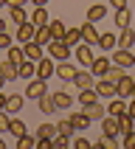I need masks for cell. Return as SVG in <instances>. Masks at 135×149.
Instances as JSON below:
<instances>
[{"label": "cell", "instance_id": "c3c4849f", "mask_svg": "<svg viewBox=\"0 0 135 149\" xmlns=\"http://www.w3.org/2000/svg\"><path fill=\"white\" fill-rule=\"evenodd\" d=\"M6 101H8V96L3 90H0V110H6Z\"/></svg>", "mask_w": 135, "mask_h": 149}, {"label": "cell", "instance_id": "f5cc1de1", "mask_svg": "<svg viewBox=\"0 0 135 149\" xmlns=\"http://www.w3.org/2000/svg\"><path fill=\"white\" fill-rule=\"evenodd\" d=\"M0 149H6V141H3V135H0Z\"/></svg>", "mask_w": 135, "mask_h": 149}, {"label": "cell", "instance_id": "b9f144b4", "mask_svg": "<svg viewBox=\"0 0 135 149\" xmlns=\"http://www.w3.org/2000/svg\"><path fill=\"white\" fill-rule=\"evenodd\" d=\"M121 146L124 149H135V130H129L127 135H121Z\"/></svg>", "mask_w": 135, "mask_h": 149}, {"label": "cell", "instance_id": "9f6ffc18", "mask_svg": "<svg viewBox=\"0 0 135 149\" xmlns=\"http://www.w3.org/2000/svg\"><path fill=\"white\" fill-rule=\"evenodd\" d=\"M132 96H135V79H132Z\"/></svg>", "mask_w": 135, "mask_h": 149}, {"label": "cell", "instance_id": "5bb4252c", "mask_svg": "<svg viewBox=\"0 0 135 149\" xmlns=\"http://www.w3.org/2000/svg\"><path fill=\"white\" fill-rule=\"evenodd\" d=\"M0 76L6 79V82H17L20 76H17V62L11 59H0Z\"/></svg>", "mask_w": 135, "mask_h": 149}, {"label": "cell", "instance_id": "6da1fadb", "mask_svg": "<svg viewBox=\"0 0 135 149\" xmlns=\"http://www.w3.org/2000/svg\"><path fill=\"white\" fill-rule=\"evenodd\" d=\"M45 51H48V56L56 59V62H62V59H73V48H70L65 40H51L48 45H45Z\"/></svg>", "mask_w": 135, "mask_h": 149}, {"label": "cell", "instance_id": "484cf974", "mask_svg": "<svg viewBox=\"0 0 135 149\" xmlns=\"http://www.w3.org/2000/svg\"><path fill=\"white\" fill-rule=\"evenodd\" d=\"M113 20H116L118 28H127V25H132V11L129 8H116V17Z\"/></svg>", "mask_w": 135, "mask_h": 149}, {"label": "cell", "instance_id": "f6af8a7d", "mask_svg": "<svg viewBox=\"0 0 135 149\" xmlns=\"http://www.w3.org/2000/svg\"><path fill=\"white\" fill-rule=\"evenodd\" d=\"M8 121H11V116L6 110H0V132H8Z\"/></svg>", "mask_w": 135, "mask_h": 149}, {"label": "cell", "instance_id": "4fadbf2b", "mask_svg": "<svg viewBox=\"0 0 135 149\" xmlns=\"http://www.w3.org/2000/svg\"><path fill=\"white\" fill-rule=\"evenodd\" d=\"M51 96H54V104H56V110H65V113L76 104V99H73L68 90H56V93H51Z\"/></svg>", "mask_w": 135, "mask_h": 149}, {"label": "cell", "instance_id": "f1b7e54d", "mask_svg": "<svg viewBox=\"0 0 135 149\" xmlns=\"http://www.w3.org/2000/svg\"><path fill=\"white\" fill-rule=\"evenodd\" d=\"M76 101H79V104H93V101H99V93L93 90V87H84V90H79V96H76Z\"/></svg>", "mask_w": 135, "mask_h": 149}, {"label": "cell", "instance_id": "7a4b0ae2", "mask_svg": "<svg viewBox=\"0 0 135 149\" xmlns=\"http://www.w3.org/2000/svg\"><path fill=\"white\" fill-rule=\"evenodd\" d=\"M73 59H76L82 68H90V65H93V59H96V54H93V45H87V42H79V45L73 48Z\"/></svg>", "mask_w": 135, "mask_h": 149}, {"label": "cell", "instance_id": "603a6c76", "mask_svg": "<svg viewBox=\"0 0 135 149\" xmlns=\"http://www.w3.org/2000/svg\"><path fill=\"white\" fill-rule=\"evenodd\" d=\"M99 124H101V132L104 135H118V116H104Z\"/></svg>", "mask_w": 135, "mask_h": 149}, {"label": "cell", "instance_id": "680465c9", "mask_svg": "<svg viewBox=\"0 0 135 149\" xmlns=\"http://www.w3.org/2000/svg\"><path fill=\"white\" fill-rule=\"evenodd\" d=\"M132 54H135V51H132Z\"/></svg>", "mask_w": 135, "mask_h": 149}, {"label": "cell", "instance_id": "8fae6325", "mask_svg": "<svg viewBox=\"0 0 135 149\" xmlns=\"http://www.w3.org/2000/svg\"><path fill=\"white\" fill-rule=\"evenodd\" d=\"M110 65H113V59H110V56H96V59H93V65H90V73L96 76V79H104L107 70H110Z\"/></svg>", "mask_w": 135, "mask_h": 149}, {"label": "cell", "instance_id": "44dd1931", "mask_svg": "<svg viewBox=\"0 0 135 149\" xmlns=\"http://www.w3.org/2000/svg\"><path fill=\"white\" fill-rule=\"evenodd\" d=\"M104 107H107V116H121V113H127V99L113 96V99H110V104H104Z\"/></svg>", "mask_w": 135, "mask_h": 149}, {"label": "cell", "instance_id": "d6a6232c", "mask_svg": "<svg viewBox=\"0 0 135 149\" xmlns=\"http://www.w3.org/2000/svg\"><path fill=\"white\" fill-rule=\"evenodd\" d=\"M8 17H11V20H14L17 25L28 23V11H25V6H11V11H8Z\"/></svg>", "mask_w": 135, "mask_h": 149}, {"label": "cell", "instance_id": "9c48e42d", "mask_svg": "<svg viewBox=\"0 0 135 149\" xmlns=\"http://www.w3.org/2000/svg\"><path fill=\"white\" fill-rule=\"evenodd\" d=\"M82 113L90 118V124H93V121H101V118L107 116V107H104V104H101V99H99V101H93V104H84Z\"/></svg>", "mask_w": 135, "mask_h": 149}, {"label": "cell", "instance_id": "83f0119b", "mask_svg": "<svg viewBox=\"0 0 135 149\" xmlns=\"http://www.w3.org/2000/svg\"><path fill=\"white\" fill-rule=\"evenodd\" d=\"M8 132L14 135V138H20V135H25L28 130H25V124H23V118L20 116H11V121H8Z\"/></svg>", "mask_w": 135, "mask_h": 149}, {"label": "cell", "instance_id": "681fc988", "mask_svg": "<svg viewBox=\"0 0 135 149\" xmlns=\"http://www.w3.org/2000/svg\"><path fill=\"white\" fill-rule=\"evenodd\" d=\"M25 3H28V0H8V8L11 6H25Z\"/></svg>", "mask_w": 135, "mask_h": 149}, {"label": "cell", "instance_id": "7bdbcfd3", "mask_svg": "<svg viewBox=\"0 0 135 149\" xmlns=\"http://www.w3.org/2000/svg\"><path fill=\"white\" fill-rule=\"evenodd\" d=\"M14 45V34H6V31H0V51H6Z\"/></svg>", "mask_w": 135, "mask_h": 149}, {"label": "cell", "instance_id": "ab89813d", "mask_svg": "<svg viewBox=\"0 0 135 149\" xmlns=\"http://www.w3.org/2000/svg\"><path fill=\"white\" fill-rule=\"evenodd\" d=\"M99 146H104V149H116V146H118V135H101V138H99Z\"/></svg>", "mask_w": 135, "mask_h": 149}, {"label": "cell", "instance_id": "3957f363", "mask_svg": "<svg viewBox=\"0 0 135 149\" xmlns=\"http://www.w3.org/2000/svg\"><path fill=\"white\" fill-rule=\"evenodd\" d=\"M45 93H48V82H45V79H37V76H34V79H28V84H25V99H40V96H45Z\"/></svg>", "mask_w": 135, "mask_h": 149}, {"label": "cell", "instance_id": "8992f818", "mask_svg": "<svg viewBox=\"0 0 135 149\" xmlns=\"http://www.w3.org/2000/svg\"><path fill=\"white\" fill-rule=\"evenodd\" d=\"M34 34H37V25H34L31 20H28V23L17 25V31H14V42L25 45V42H31V40H34Z\"/></svg>", "mask_w": 135, "mask_h": 149}, {"label": "cell", "instance_id": "e575fe53", "mask_svg": "<svg viewBox=\"0 0 135 149\" xmlns=\"http://www.w3.org/2000/svg\"><path fill=\"white\" fill-rule=\"evenodd\" d=\"M34 40H37L42 48H45V45L54 40V37H51V28H48V25H40V28H37V34H34Z\"/></svg>", "mask_w": 135, "mask_h": 149}, {"label": "cell", "instance_id": "e0dca14e", "mask_svg": "<svg viewBox=\"0 0 135 149\" xmlns=\"http://www.w3.org/2000/svg\"><path fill=\"white\" fill-rule=\"evenodd\" d=\"M28 20H31L37 28H40V25H48V23H51V17H48V6H34V11L28 14Z\"/></svg>", "mask_w": 135, "mask_h": 149}, {"label": "cell", "instance_id": "277c9868", "mask_svg": "<svg viewBox=\"0 0 135 149\" xmlns=\"http://www.w3.org/2000/svg\"><path fill=\"white\" fill-rule=\"evenodd\" d=\"M113 65H118V68H132L135 65V54L129 48H113Z\"/></svg>", "mask_w": 135, "mask_h": 149}, {"label": "cell", "instance_id": "d6986e66", "mask_svg": "<svg viewBox=\"0 0 135 149\" xmlns=\"http://www.w3.org/2000/svg\"><path fill=\"white\" fill-rule=\"evenodd\" d=\"M23 51H25V59H34V62L45 56V48H42V45H40V42H37V40L25 42V45H23Z\"/></svg>", "mask_w": 135, "mask_h": 149}, {"label": "cell", "instance_id": "7c38bea8", "mask_svg": "<svg viewBox=\"0 0 135 149\" xmlns=\"http://www.w3.org/2000/svg\"><path fill=\"white\" fill-rule=\"evenodd\" d=\"M93 90L99 93V99H113V96H116V84L113 82H107V79H96V82H93Z\"/></svg>", "mask_w": 135, "mask_h": 149}, {"label": "cell", "instance_id": "2e32d148", "mask_svg": "<svg viewBox=\"0 0 135 149\" xmlns=\"http://www.w3.org/2000/svg\"><path fill=\"white\" fill-rule=\"evenodd\" d=\"M17 76H20V79H25V82H28V79H34V76H37V62H34V59H23V62L17 65Z\"/></svg>", "mask_w": 135, "mask_h": 149}, {"label": "cell", "instance_id": "7402d4cb", "mask_svg": "<svg viewBox=\"0 0 135 149\" xmlns=\"http://www.w3.org/2000/svg\"><path fill=\"white\" fill-rule=\"evenodd\" d=\"M6 113L8 116H20V113H23V96H20V93H11V96H8Z\"/></svg>", "mask_w": 135, "mask_h": 149}, {"label": "cell", "instance_id": "db71d44e", "mask_svg": "<svg viewBox=\"0 0 135 149\" xmlns=\"http://www.w3.org/2000/svg\"><path fill=\"white\" fill-rule=\"evenodd\" d=\"M3 84H6V79H3V76H0V90H3Z\"/></svg>", "mask_w": 135, "mask_h": 149}, {"label": "cell", "instance_id": "cb8c5ba5", "mask_svg": "<svg viewBox=\"0 0 135 149\" xmlns=\"http://www.w3.org/2000/svg\"><path fill=\"white\" fill-rule=\"evenodd\" d=\"M116 96H121V99H129L132 96V79L129 76H124V79L116 82Z\"/></svg>", "mask_w": 135, "mask_h": 149}, {"label": "cell", "instance_id": "816d5d0a", "mask_svg": "<svg viewBox=\"0 0 135 149\" xmlns=\"http://www.w3.org/2000/svg\"><path fill=\"white\" fill-rule=\"evenodd\" d=\"M0 31H6V20L3 17H0Z\"/></svg>", "mask_w": 135, "mask_h": 149}, {"label": "cell", "instance_id": "ffe728a7", "mask_svg": "<svg viewBox=\"0 0 135 149\" xmlns=\"http://www.w3.org/2000/svg\"><path fill=\"white\" fill-rule=\"evenodd\" d=\"M37 107H40V113H42V116H45V118L56 113V104H54V96H48V93L37 99Z\"/></svg>", "mask_w": 135, "mask_h": 149}, {"label": "cell", "instance_id": "8d00e7d4", "mask_svg": "<svg viewBox=\"0 0 135 149\" xmlns=\"http://www.w3.org/2000/svg\"><path fill=\"white\" fill-rule=\"evenodd\" d=\"M56 130H59V132H62V135H68V138H73V135H76V127L73 124H70V118H62V121H56Z\"/></svg>", "mask_w": 135, "mask_h": 149}, {"label": "cell", "instance_id": "d4e9b609", "mask_svg": "<svg viewBox=\"0 0 135 149\" xmlns=\"http://www.w3.org/2000/svg\"><path fill=\"white\" fill-rule=\"evenodd\" d=\"M68 118H70V124L76 127V132H82V130L90 127V118L84 116V113H68Z\"/></svg>", "mask_w": 135, "mask_h": 149}, {"label": "cell", "instance_id": "ac0fdd59", "mask_svg": "<svg viewBox=\"0 0 135 149\" xmlns=\"http://www.w3.org/2000/svg\"><path fill=\"white\" fill-rule=\"evenodd\" d=\"M84 17H87L90 23H101V20L107 17V6H104V3H93V6L84 11Z\"/></svg>", "mask_w": 135, "mask_h": 149}, {"label": "cell", "instance_id": "74e56055", "mask_svg": "<svg viewBox=\"0 0 135 149\" xmlns=\"http://www.w3.org/2000/svg\"><path fill=\"white\" fill-rule=\"evenodd\" d=\"M65 42L70 45V48H76V45L82 42V31H79V28H68L65 31Z\"/></svg>", "mask_w": 135, "mask_h": 149}, {"label": "cell", "instance_id": "f35d334b", "mask_svg": "<svg viewBox=\"0 0 135 149\" xmlns=\"http://www.w3.org/2000/svg\"><path fill=\"white\" fill-rule=\"evenodd\" d=\"M37 146V135H20V138H17V149H34Z\"/></svg>", "mask_w": 135, "mask_h": 149}, {"label": "cell", "instance_id": "11a10c76", "mask_svg": "<svg viewBox=\"0 0 135 149\" xmlns=\"http://www.w3.org/2000/svg\"><path fill=\"white\" fill-rule=\"evenodd\" d=\"M3 6H8V0H0V8H3Z\"/></svg>", "mask_w": 135, "mask_h": 149}, {"label": "cell", "instance_id": "9a60e30c", "mask_svg": "<svg viewBox=\"0 0 135 149\" xmlns=\"http://www.w3.org/2000/svg\"><path fill=\"white\" fill-rule=\"evenodd\" d=\"M93 82H96V76L90 73V68H84V70H76V76H73V84L79 87V90H84V87H93Z\"/></svg>", "mask_w": 135, "mask_h": 149}, {"label": "cell", "instance_id": "4dcf8cb0", "mask_svg": "<svg viewBox=\"0 0 135 149\" xmlns=\"http://www.w3.org/2000/svg\"><path fill=\"white\" fill-rule=\"evenodd\" d=\"M6 59H11V62H17V65H20V62L25 59V51H23V45H20V42H14L11 48H6Z\"/></svg>", "mask_w": 135, "mask_h": 149}, {"label": "cell", "instance_id": "f907efd6", "mask_svg": "<svg viewBox=\"0 0 135 149\" xmlns=\"http://www.w3.org/2000/svg\"><path fill=\"white\" fill-rule=\"evenodd\" d=\"M31 3H34V6H48L51 0H31Z\"/></svg>", "mask_w": 135, "mask_h": 149}, {"label": "cell", "instance_id": "52a82bcc", "mask_svg": "<svg viewBox=\"0 0 135 149\" xmlns=\"http://www.w3.org/2000/svg\"><path fill=\"white\" fill-rule=\"evenodd\" d=\"M135 45V28L127 25V28H118V37H116V48H129L132 51Z\"/></svg>", "mask_w": 135, "mask_h": 149}, {"label": "cell", "instance_id": "836d02e7", "mask_svg": "<svg viewBox=\"0 0 135 149\" xmlns=\"http://www.w3.org/2000/svg\"><path fill=\"white\" fill-rule=\"evenodd\" d=\"M48 28H51V37H54V40H65V23H62V20H51L48 23Z\"/></svg>", "mask_w": 135, "mask_h": 149}, {"label": "cell", "instance_id": "7dc6e473", "mask_svg": "<svg viewBox=\"0 0 135 149\" xmlns=\"http://www.w3.org/2000/svg\"><path fill=\"white\" fill-rule=\"evenodd\" d=\"M110 6L113 8H127V0H110Z\"/></svg>", "mask_w": 135, "mask_h": 149}, {"label": "cell", "instance_id": "30bf717a", "mask_svg": "<svg viewBox=\"0 0 135 149\" xmlns=\"http://www.w3.org/2000/svg\"><path fill=\"white\" fill-rule=\"evenodd\" d=\"M79 31H82V42H87V45H96V42H99V28H96V23L84 20V23L79 25Z\"/></svg>", "mask_w": 135, "mask_h": 149}, {"label": "cell", "instance_id": "d590c367", "mask_svg": "<svg viewBox=\"0 0 135 149\" xmlns=\"http://www.w3.org/2000/svg\"><path fill=\"white\" fill-rule=\"evenodd\" d=\"M127 76V68H118V65H110V70H107V76H104V79H107V82H113L116 84L118 79H124Z\"/></svg>", "mask_w": 135, "mask_h": 149}, {"label": "cell", "instance_id": "5b68a950", "mask_svg": "<svg viewBox=\"0 0 135 149\" xmlns=\"http://www.w3.org/2000/svg\"><path fill=\"white\" fill-rule=\"evenodd\" d=\"M54 73H56V59H51V56L48 59L45 56L37 59V79H45V82H48Z\"/></svg>", "mask_w": 135, "mask_h": 149}, {"label": "cell", "instance_id": "1f68e13d", "mask_svg": "<svg viewBox=\"0 0 135 149\" xmlns=\"http://www.w3.org/2000/svg\"><path fill=\"white\" fill-rule=\"evenodd\" d=\"M101 51H113L116 48V37H113V31H104V34H99V42H96Z\"/></svg>", "mask_w": 135, "mask_h": 149}, {"label": "cell", "instance_id": "ba28073f", "mask_svg": "<svg viewBox=\"0 0 135 149\" xmlns=\"http://www.w3.org/2000/svg\"><path fill=\"white\" fill-rule=\"evenodd\" d=\"M76 70H79V68H76L70 59H62V62H56V73H54V76H59L62 82H73Z\"/></svg>", "mask_w": 135, "mask_h": 149}, {"label": "cell", "instance_id": "ee69618b", "mask_svg": "<svg viewBox=\"0 0 135 149\" xmlns=\"http://www.w3.org/2000/svg\"><path fill=\"white\" fill-rule=\"evenodd\" d=\"M70 146H73V149H90V141H87V138H76V135H73Z\"/></svg>", "mask_w": 135, "mask_h": 149}, {"label": "cell", "instance_id": "f546056e", "mask_svg": "<svg viewBox=\"0 0 135 149\" xmlns=\"http://www.w3.org/2000/svg\"><path fill=\"white\" fill-rule=\"evenodd\" d=\"M59 130H56V124H51V121H45V124H40L37 127V138H51V141H54V135H56Z\"/></svg>", "mask_w": 135, "mask_h": 149}, {"label": "cell", "instance_id": "6f0895ef", "mask_svg": "<svg viewBox=\"0 0 135 149\" xmlns=\"http://www.w3.org/2000/svg\"><path fill=\"white\" fill-rule=\"evenodd\" d=\"M0 135H3V132H0Z\"/></svg>", "mask_w": 135, "mask_h": 149}, {"label": "cell", "instance_id": "4316f807", "mask_svg": "<svg viewBox=\"0 0 135 149\" xmlns=\"http://www.w3.org/2000/svg\"><path fill=\"white\" fill-rule=\"evenodd\" d=\"M129 130H135V118L129 113H121L118 116V135H127Z\"/></svg>", "mask_w": 135, "mask_h": 149}, {"label": "cell", "instance_id": "60d3db41", "mask_svg": "<svg viewBox=\"0 0 135 149\" xmlns=\"http://www.w3.org/2000/svg\"><path fill=\"white\" fill-rule=\"evenodd\" d=\"M70 141H73V138H68V135H62V132H56V135H54V149H62V146H70Z\"/></svg>", "mask_w": 135, "mask_h": 149}, {"label": "cell", "instance_id": "bcb514c9", "mask_svg": "<svg viewBox=\"0 0 135 149\" xmlns=\"http://www.w3.org/2000/svg\"><path fill=\"white\" fill-rule=\"evenodd\" d=\"M127 113L135 118V96H129V101H127Z\"/></svg>", "mask_w": 135, "mask_h": 149}]
</instances>
